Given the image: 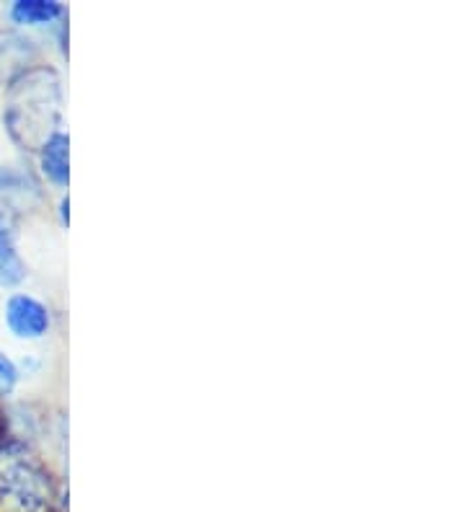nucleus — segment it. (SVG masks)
I'll return each mask as SVG.
<instances>
[{"label":"nucleus","mask_w":465,"mask_h":512,"mask_svg":"<svg viewBox=\"0 0 465 512\" xmlns=\"http://www.w3.org/2000/svg\"><path fill=\"white\" fill-rule=\"evenodd\" d=\"M0 512H68L65 481L16 435H0Z\"/></svg>","instance_id":"nucleus-1"},{"label":"nucleus","mask_w":465,"mask_h":512,"mask_svg":"<svg viewBox=\"0 0 465 512\" xmlns=\"http://www.w3.org/2000/svg\"><path fill=\"white\" fill-rule=\"evenodd\" d=\"M52 75V70H29V73H21L16 81L11 83V91H8V104L3 109V119H6L8 130H11V138L19 140L26 145H42V135H39V127L47 119L50 125V91H57L60 81L57 75L47 83V78Z\"/></svg>","instance_id":"nucleus-2"},{"label":"nucleus","mask_w":465,"mask_h":512,"mask_svg":"<svg viewBox=\"0 0 465 512\" xmlns=\"http://www.w3.org/2000/svg\"><path fill=\"white\" fill-rule=\"evenodd\" d=\"M6 329L21 342H42L52 331V311L42 298L31 293H11L3 306Z\"/></svg>","instance_id":"nucleus-3"},{"label":"nucleus","mask_w":465,"mask_h":512,"mask_svg":"<svg viewBox=\"0 0 465 512\" xmlns=\"http://www.w3.org/2000/svg\"><path fill=\"white\" fill-rule=\"evenodd\" d=\"M37 163L42 176L55 187L65 189L70 182V135L55 130L37 148Z\"/></svg>","instance_id":"nucleus-4"},{"label":"nucleus","mask_w":465,"mask_h":512,"mask_svg":"<svg viewBox=\"0 0 465 512\" xmlns=\"http://www.w3.org/2000/svg\"><path fill=\"white\" fill-rule=\"evenodd\" d=\"M8 19L16 26H60L68 21V8L55 0H16L8 8Z\"/></svg>","instance_id":"nucleus-5"},{"label":"nucleus","mask_w":465,"mask_h":512,"mask_svg":"<svg viewBox=\"0 0 465 512\" xmlns=\"http://www.w3.org/2000/svg\"><path fill=\"white\" fill-rule=\"evenodd\" d=\"M26 277V264L19 254L16 233L11 223L0 215V290L16 288Z\"/></svg>","instance_id":"nucleus-6"},{"label":"nucleus","mask_w":465,"mask_h":512,"mask_svg":"<svg viewBox=\"0 0 465 512\" xmlns=\"http://www.w3.org/2000/svg\"><path fill=\"white\" fill-rule=\"evenodd\" d=\"M19 381H21V368L16 365L13 357H8L6 352L0 350V399L13 396V391L19 388Z\"/></svg>","instance_id":"nucleus-7"},{"label":"nucleus","mask_w":465,"mask_h":512,"mask_svg":"<svg viewBox=\"0 0 465 512\" xmlns=\"http://www.w3.org/2000/svg\"><path fill=\"white\" fill-rule=\"evenodd\" d=\"M70 197L68 194H62L60 197V205H57V215H60V223H62V228H68V223H70Z\"/></svg>","instance_id":"nucleus-8"}]
</instances>
